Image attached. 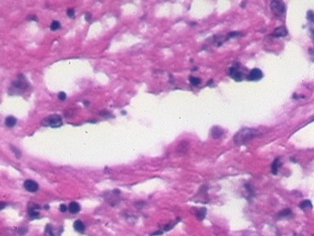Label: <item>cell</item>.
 I'll return each instance as SVG.
<instances>
[{
    "label": "cell",
    "mask_w": 314,
    "mask_h": 236,
    "mask_svg": "<svg viewBox=\"0 0 314 236\" xmlns=\"http://www.w3.org/2000/svg\"><path fill=\"white\" fill-rule=\"evenodd\" d=\"M261 133L254 128H242L233 138V141L237 145H243L252 138L260 136Z\"/></svg>",
    "instance_id": "6da1fadb"
},
{
    "label": "cell",
    "mask_w": 314,
    "mask_h": 236,
    "mask_svg": "<svg viewBox=\"0 0 314 236\" xmlns=\"http://www.w3.org/2000/svg\"><path fill=\"white\" fill-rule=\"evenodd\" d=\"M42 124L45 127H60L63 125V120L62 117L58 114H52L49 115L46 118H44Z\"/></svg>",
    "instance_id": "7a4b0ae2"
},
{
    "label": "cell",
    "mask_w": 314,
    "mask_h": 236,
    "mask_svg": "<svg viewBox=\"0 0 314 236\" xmlns=\"http://www.w3.org/2000/svg\"><path fill=\"white\" fill-rule=\"evenodd\" d=\"M270 8H271L272 12L277 17L283 16L287 10L286 4L282 1H279V0H273V1L270 3Z\"/></svg>",
    "instance_id": "3957f363"
},
{
    "label": "cell",
    "mask_w": 314,
    "mask_h": 236,
    "mask_svg": "<svg viewBox=\"0 0 314 236\" xmlns=\"http://www.w3.org/2000/svg\"><path fill=\"white\" fill-rule=\"evenodd\" d=\"M228 74H230V78L235 79L236 81H241L244 77L243 71L241 69V67H240V65H238L237 67L236 66L230 67V70H228Z\"/></svg>",
    "instance_id": "277c9868"
},
{
    "label": "cell",
    "mask_w": 314,
    "mask_h": 236,
    "mask_svg": "<svg viewBox=\"0 0 314 236\" xmlns=\"http://www.w3.org/2000/svg\"><path fill=\"white\" fill-rule=\"evenodd\" d=\"M263 77V74L262 72V70H260L259 68H253L246 76V79L249 80V81H257V80H260Z\"/></svg>",
    "instance_id": "5b68a950"
},
{
    "label": "cell",
    "mask_w": 314,
    "mask_h": 236,
    "mask_svg": "<svg viewBox=\"0 0 314 236\" xmlns=\"http://www.w3.org/2000/svg\"><path fill=\"white\" fill-rule=\"evenodd\" d=\"M24 188L27 190L28 192L31 193H35L39 190V184L33 180H26L23 184Z\"/></svg>",
    "instance_id": "8992f818"
},
{
    "label": "cell",
    "mask_w": 314,
    "mask_h": 236,
    "mask_svg": "<svg viewBox=\"0 0 314 236\" xmlns=\"http://www.w3.org/2000/svg\"><path fill=\"white\" fill-rule=\"evenodd\" d=\"M287 34V30L285 26H280L276 28L272 33L273 37H284Z\"/></svg>",
    "instance_id": "52a82bcc"
},
{
    "label": "cell",
    "mask_w": 314,
    "mask_h": 236,
    "mask_svg": "<svg viewBox=\"0 0 314 236\" xmlns=\"http://www.w3.org/2000/svg\"><path fill=\"white\" fill-rule=\"evenodd\" d=\"M39 208H40L39 205H36V204H33V206L29 207V209H28L29 217L32 219L37 218L39 216Z\"/></svg>",
    "instance_id": "ba28073f"
},
{
    "label": "cell",
    "mask_w": 314,
    "mask_h": 236,
    "mask_svg": "<svg viewBox=\"0 0 314 236\" xmlns=\"http://www.w3.org/2000/svg\"><path fill=\"white\" fill-rule=\"evenodd\" d=\"M68 210H69V212L72 213V214L78 213L79 211H80V205H79L77 202L72 201L68 205Z\"/></svg>",
    "instance_id": "9c48e42d"
},
{
    "label": "cell",
    "mask_w": 314,
    "mask_h": 236,
    "mask_svg": "<svg viewBox=\"0 0 314 236\" xmlns=\"http://www.w3.org/2000/svg\"><path fill=\"white\" fill-rule=\"evenodd\" d=\"M73 227L75 229V230H77V233H84L85 230V225L83 223V222L81 219H77L76 222H74Z\"/></svg>",
    "instance_id": "30bf717a"
},
{
    "label": "cell",
    "mask_w": 314,
    "mask_h": 236,
    "mask_svg": "<svg viewBox=\"0 0 314 236\" xmlns=\"http://www.w3.org/2000/svg\"><path fill=\"white\" fill-rule=\"evenodd\" d=\"M223 133H224L223 129L219 127H214L211 129V136L214 138H219L223 135Z\"/></svg>",
    "instance_id": "8fae6325"
},
{
    "label": "cell",
    "mask_w": 314,
    "mask_h": 236,
    "mask_svg": "<svg viewBox=\"0 0 314 236\" xmlns=\"http://www.w3.org/2000/svg\"><path fill=\"white\" fill-rule=\"evenodd\" d=\"M280 165H281V162H280L279 158H276L274 160V162H272V165H271V172L273 174H276L278 173V169L280 167Z\"/></svg>",
    "instance_id": "7c38bea8"
},
{
    "label": "cell",
    "mask_w": 314,
    "mask_h": 236,
    "mask_svg": "<svg viewBox=\"0 0 314 236\" xmlns=\"http://www.w3.org/2000/svg\"><path fill=\"white\" fill-rule=\"evenodd\" d=\"M17 124V119L14 116H7L5 118V125L8 127H13Z\"/></svg>",
    "instance_id": "4fadbf2b"
},
{
    "label": "cell",
    "mask_w": 314,
    "mask_h": 236,
    "mask_svg": "<svg viewBox=\"0 0 314 236\" xmlns=\"http://www.w3.org/2000/svg\"><path fill=\"white\" fill-rule=\"evenodd\" d=\"M188 145H189V143H188V141H186V140H183V141H182L180 143V145L178 146V149H177L178 152L181 153V154L185 153L187 149H188Z\"/></svg>",
    "instance_id": "5bb4252c"
},
{
    "label": "cell",
    "mask_w": 314,
    "mask_h": 236,
    "mask_svg": "<svg viewBox=\"0 0 314 236\" xmlns=\"http://www.w3.org/2000/svg\"><path fill=\"white\" fill-rule=\"evenodd\" d=\"M195 215H196V217H197L198 219L203 220L204 219H205L206 215V208H201L197 209L196 212H195Z\"/></svg>",
    "instance_id": "9a60e30c"
},
{
    "label": "cell",
    "mask_w": 314,
    "mask_h": 236,
    "mask_svg": "<svg viewBox=\"0 0 314 236\" xmlns=\"http://www.w3.org/2000/svg\"><path fill=\"white\" fill-rule=\"evenodd\" d=\"M300 208L301 209L307 208H312V204H311V200H309V199L303 200V201L300 202Z\"/></svg>",
    "instance_id": "2e32d148"
},
{
    "label": "cell",
    "mask_w": 314,
    "mask_h": 236,
    "mask_svg": "<svg viewBox=\"0 0 314 236\" xmlns=\"http://www.w3.org/2000/svg\"><path fill=\"white\" fill-rule=\"evenodd\" d=\"M45 235L46 236H56V233L53 232V228L51 224H47L45 227Z\"/></svg>",
    "instance_id": "e0dca14e"
},
{
    "label": "cell",
    "mask_w": 314,
    "mask_h": 236,
    "mask_svg": "<svg viewBox=\"0 0 314 236\" xmlns=\"http://www.w3.org/2000/svg\"><path fill=\"white\" fill-rule=\"evenodd\" d=\"M189 81H190V83L193 85V86H197V85H199L201 83V79L199 78H196V77L190 76V77H189Z\"/></svg>",
    "instance_id": "ac0fdd59"
},
{
    "label": "cell",
    "mask_w": 314,
    "mask_h": 236,
    "mask_svg": "<svg viewBox=\"0 0 314 236\" xmlns=\"http://www.w3.org/2000/svg\"><path fill=\"white\" fill-rule=\"evenodd\" d=\"M60 27H61V23L58 21H53L51 22V24H50V29H51L52 31H56V30H58Z\"/></svg>",
    "instance_id": "d6986e66"
},
{
    "label": "cell",
    "mask_w": 314,
    "mask_h": 236,
    "mask_svg": "<svg viewBox=\"0 0 314 236\" xmlns=\"http://www.w3.org/2000/svg\"><path fill=\"white\" fill-rule=\"evenodd\" d=\"M291 209L290 208H285L283 209L282 211H280L278 213V217H287V216L290 215L291 214Z\"/></svg>",
    "instance_id": "ffe728a7"
},
{
    "label": "cell",
    "mask_w": 314,
    "mask_h": 236,
    "mask_svg": "<svg viewBox=\"0 0 314 236\" xmlns=\"http://www.w3.org/2000/svg\"><path fill=\"white\" fill-rule=\"evenodd\" d=\"M10 149L13 151V153H14L15 155H16V157H17V158H19V157H21V150H19L18 148L14 147V146H10Z\"/></svg>",
    "instance_id": "44dd1931"
},
{
    "label": "cell",
    "mask_w": 314,
    "mask_h": 236,
    "mask_svg": "<svg viewBox=\"0 0 314 236\" xmlns=\"http://www.w3.org/2000/svg\"><path fill=\"white\" fill-rule=\"evenodd\" d=\"M178 220H179V219H177L175 222H172V223H169L168 225H166L165 227H164V230H169L172 227H174V225H175L176 223H178Z\"/></svg>",
    "instance_id": "7402d4cb"
},
{
    "label": "cell",
    "mask_w": 314,
    "mask_h": 236,
    "mask_svg": "<svg viewBox=\"0 0 314 236\" xmlns=\"http://www.w3.org/2000/svg\"><path fill=\"white\" fill-rule=\"evenodd\" d=\"M67 16L69 17V18H73L74 17V15H75V9L74 8H67Z\"/></svg>",
    "instance_id": "603a6c76"
},
{
    "label": "cell",
    "mask_w": 314,
    "mask_h": 236,
    "mask_svg": "<svg viewBox=\"0 0 314 236\" xmlns=\"http://www.w3.org/2000/svg\"><path fill=\"white\" fill-rule=\"evenodd\" d=\"M59 210L61 212H67V210H68V206L64 205V204H61L59 206Z\"/></svg>",
    "instance_id": "cb8c5ba5"
},
{
    "label": "cell",
    "mask_w": 314,
    "mask_h": 236,
    "mask_svg": "<svg viewBox=\"0 0 314 236\" xmlns=\"http://www.w3.org/2000/svg\"><path fill=\"white\" fill-rule=\"evenodd\" d=\"M57 96H58V99H59V100H61V101H64V100L67 99V94L64 93V92H59Z\"/></svg>",
    "instance_id": "d4e9b609"
},
{
    "label": "cell",
    "mask_w": 314,
    "mask_h": 236,
    "mask_svg": "<svg viewBox=\"0 0 314 236\" xmlns=\"http://www.w3.org/2000/svg\"><path fill=\"white\" fill-rule=\"evenodd\" d=\"M99 114L102 115V116H109V115H111L110 113L108 111H106V110H102V111H101L99 112Z\"/></svg>",
    "instance_id": "484cf974"
},
{
    "label": "cell",
    "mask_w": 314,
    "mask_h": 236,
    "mask_svg": "<svg viewBox=\"0 0 314 236\" xmlns=\"http://www.w3.org/2000/svg\"><path fill=\"white\" fill-rule=\"evenodd\" d=\"M26 232H27V230H26V229H24V228H21V229L19 230V235H23V234L26 233Z\"/></svg>",
    "instance_id": "4316f807"
},
{
    "label": "cell",
    "mask_w": 314,
    "mask_h": 236,
    "mask_svg": "<svg viewBox=\"0 0 314 236\" xmlns=\"http://www.w3.org/2000/svg\"><path fill=\"white\" fill-rule=\"evenodd\" d=\"M163 233V230H157V232L151 233V236H156V235H160Z\"/></svg>",
    "instance_id": "83f0119b"
},
{
    "label": "cell",
    "mask_w": 314,
    "mask_h": 236,
    "mask_svg": "<svg viewBox=\"0 0 314 236\" xmlns=\"http://www.w3.org/2000/svg\"><path fill=\"white\" fill-rule=\"evenodd\" d=\"M29 19H34V21H37V18L36 17H34V16H32V17H29L28 18Z\"/></svg>",
    "instance_id": "f1b7e54d"
},
{
    "label": "cell",
    "mask_w": 314,
    "mask_h": 236,
    "mask_svg": "<svg viewBox=\"0 0 314 236\" xmlns=\"http://www.w3.org/2000/svg\"><path fill=\"white\" fill-rule=\"evenodd\" d=\"M5 208V203L4 202H1V209H3Z\"/></svg>",
    "instance_id": "f546056e"
},
{
    "label": "cell",
    "mask_w": 314,
    "mask_h": 236,
    "mask_svg": "<svg viewBox=\"0 0 314 236\" xmlns=\"http://www.w3.org/2000/svg\"><path fill=\"white\" fill-rule=\"evenodd\" d=\"M312 236H314V235H312Z\"/></svg>",
    "instance_id": "4dcf8cb0"
}]
</instances>
